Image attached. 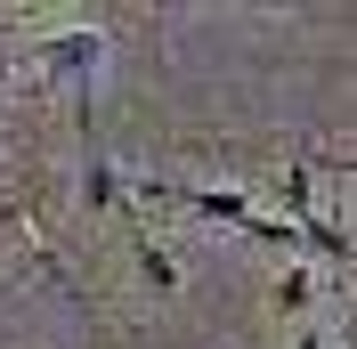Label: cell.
<instances>
[{
  "label": "cell",
  "mask_w": 357,
  "mask_h": 349,
  "mask_svg": "<svg viewBox=\"0 0 357 349\" xmlns=\"http://www.w3.org/2000/svg\"><path fill=\"white\" fill-rule=\"evenodd\" d=\"M98 57H106V33H98V24H73V33H41V41H33V66H49L57 82L73 89L82 138H89V122H98V106H89V73H98Z\"/></svg>",
  "instance_id": "6da1fadb"
},
{
  "label": "cell",
  "mask_w": 357,
  "mask_h": 349,
  "mask_svg": "<svg viewBox=\"0 0 357 349\" xmlns=\"http://www.w3.org/2000/svg\"><path fill=\"white\" fill-rule=\"evenodd\" d=\"M244 236L276 244V252H292V244H301V236H292V219H244Z\"/></svg>",
  "instance_id": "52a82bcc"
},
{
  "label": "cell",
  "mask_w": 357,
  "mask_h": 349,
  "mask_svg": "<svg viewBox=\"0 0 357 349\" xmlns=\"http://www.w3.org/2000/svg\"><path fill=\"white\" fill-rule=\"evenodd\" d=\"M138 276H146V292H162V301H171V292H178V260H171V252H162L155 236L138 244Z\"/></svg>",
  "instance_id": "277c9868"
},
{
  "label": "cell",
  "mask_w": 357,
  "mask_h": 349,
  "mask_svg": "<svg viewBox=\"0 0 357 349\" xmlns=\"http://www.w3.org/2000/svg\"><path fill=\"white\" fill-rule=\"evenodd\" d=\"M114 195H122L114 163H106V154H89V171H82V203H89V211H114Z\"/></svg>",
  "instance_id": "5b68a950"
},
{
  "label": "cell",
  "mask_w": 357,
  "mask_h": 349,
  "mask_svg": "<svg viewBox=\"0 0 357 349\" xmlns=\"http://www.w3.org/2000/svg\"><path fill=\"white\" fill-rule=\"evenodd\" d=\"M284 211H292V228L309 219V163H284Z\"/></svg>",
  "instance_id": "8992f818"
},
{
  "label": "cell",
  "mask_w": 357,
  "mask_h": 349,
  "mask_svg": "<svg viewBox=\"0 0 357 349\" xmlns=\"http://www.w3.org/2000/svg\"><path fill=\"white\" fill-rule=\"evenodd\" d=\"M292 349H325V333H301V341H292Z\"/></svg>",
  "instance_id": "ba28073f"
},
{
  "label": "cell",
  "mask_w": 357,
  "mask_h": 349,
  "mask_svg": "<svg viewBox=\"0 0 357 349\" xmlns=\"http://www.w3.org/2000/svg\"><path fill=\"white\" fill-rule=\"evenodd\" d=\"M268 301H276V317H301V309L317 301V276H309V268H284V276L268 284Z\"/></svg>",
  "instance_id": "3957f363"
},
{
  "label": "cell",
  "mask_w": 357,
  "mask_h": 349,
  "mask_svg": "<svg viewBox=\"0 0 357 349\" xmlns=\"http://www.w3.org/2000/svg\"><path fill=\"white\" fill-rule=\"evenodd\" d=\"M325 349H333V341H325Z\"/></svg>",
  "instance_id": "30bf717a"
},
{
  "label": "cell",
  "mask_w": 357,
  "mask_h": 349,
  "mask_svg": "<svg viewBox=\"0 0 357 349\" xmlns=\"http://www.w3.org/2000/svg\"><path fill=\"white\" fill-rule=\"evenodd\" d=\"M292 236H301V244H309V252H317V260H341V268H349V228H333V219H301V228H292Z\"/></svg>",
  "instance_id": "7a4b0ae2"
},
{
  "label": "cell",
  "mask_w": 357,
  "mask_h": 349,
  "mask_svg": "<svg viewBox=\"0 0 357 349\" xmlns=\"http://www.w3.org/2000/svg\"><path fill=\"white\" fill-rule=\"evenodd\" d=\"M0 82H8V66H0Z\"/></svg>",
  "instance_id": "9c48e42d"
}]
</instances>
